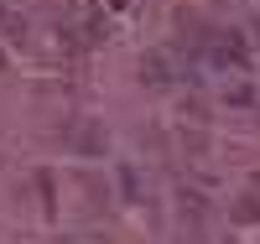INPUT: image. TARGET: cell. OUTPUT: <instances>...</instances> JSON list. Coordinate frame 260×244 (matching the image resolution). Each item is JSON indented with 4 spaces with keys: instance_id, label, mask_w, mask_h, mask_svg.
I'll return each mask as SVG.
<instances>
[{
    "instance_id": "6da1fadb",
    "label": "cell",
    "mask_w": 260,
    "mask_h": 244,
    "mask_svg": "<svg viewBox=\"0 0 260 244\" xmlns=\"http://www.w3.org/2000/svg\"><path fill=\"white\" fill-rule=\"evenodd\" d=\"M208 62H213V68H234V73H245V68H250V47H245V37H240V31H213V37H208Z\"/></svg>"
},
{
    "instance_id": "7a4b0ae2",
    "label": "cell",
    "mask_w": 260,
    "mask_h": 244,
    "mask_svg": "<svg viewBox=\"0 0 260 244\" xmlns=\"http://www.w3.org/2000/svg\"><path fill=\"white\" fill-rule=\"evenodd\" d=\"M68 146H73V156H104V151H110V130L99 120H73Z\"/></svg>"
},
{
    "instance_id": "3957f363",
    "label": "cell",
    "mask_w": 260,
    "mask_h": 244,
    "mask_svg": "<svg viewBox=\"0 0 260 244\" xmlns=\"http://www.w3.org/2000/svg\"><path fill=\"white\" fill-rule=\"evenodd\" d=\"M136 78H141L146 88H167V83H172V62H167V52H146L141 68H136Z\"/></svg>"
},
{
    "instance_id": "277c9868",
    "label": "cell",
    "mask_w": 260,
    "mask_h": 244,
    "mask_svg": "<svg viewBox=\"0 0 260 244\" xmlns=\"http://www.w3.org/2000/svg\"><path fill=\"white\" fill-rule=\"evenodd\" d=\"M177 156H187V161H203V156H208V135H203V125H192V130L182 125V130H177Z\"/></svg>"
},
{
    "instance_id": "5b68a950",
    "label": "cell",
    "mask_w": 260,
    "mask_h": 244,
    "mask_svg": "<svg viewBox=\"0 0 260 244\" xmlns=\"http://www.w3.org/2000/svg\"><path fill=\"white\" fill-rule=\"evenodd\" d=\"M120 197L125 203H146V182H141V166H120Z\"/></svg>"
},
{
    "instance_id": "8992f818",
    "label": "cell",
    "mask_w": 260,
    "mask_h": 244,
    "mask_svg": "<svg viewBox=\"0 0 260 244\" xmlns=\"http://www.w3.org/2000/svg\"><path fill=\"white\" fill-rule=\"evenodd\" d=\"M229 218L234 224H260V192H240L229 203Z\"/></svg>"
},
{
    "instance_id": "52a82bcc",
    "label": "cell",
    "mask_w": 260,
    "mask_h": 244,
    "mask_svg": "<svg viewBox=\"0 0 260 244\" xmlns=\"http://www.w3.org/2000/svg\"><path fill=\"white\" fill-rule=\"evenodd\" d=\"M31 182H37V192H42V213L52 218V213H57V177H52L47 166H42V171L31 177Z\"/></svg>"
},
{
    "instance_id": "ba28073f",
    "label": "cell",
    "mask_w": 260,
    "mask_h": 244,
    "mask_svg": "<svg viewBox=\"0 0 260 244\" xmlns=\"http://www.w3.org/2000/svg\"><path fill=\"white\" fill-rule=\"evenodd\" d=\"M203 120H208L203 99H182V125H203Z\"/></svg>"
},
{
    "instance_id": "9c48e42d",
    "label": "cell",
    "mask_w": 260,
    "mask_h": 244,
    "mask_svg": "<svg viewBox=\"0 0 260 244\" xmlns=\"http://www.w3.org/2000/svg\"><path fill=\"white\" fill-rule=\"evenodd\" d=\"M224 99H229V104H255V94H250V88H245V83H234V88H229V94H224Z\"/></svg>"
},
{
    "instance_id": "30bf717a",
    "label": "cell",
    "mask_w": 260,
    "mask_h": 244,
    "mask_svg": "<svg viewBox=\"0 0 260 244\" xmlns=\"http://www.w3.org/2000/svg\"><path fill=\"white\" fill-rule=\"evenodd\" d=\"M250 31H255V42H260V21H255V26H250Z\"/></svg>"
},
{
    "instance_id": "8fae6325",
    "label": "cell",
    "mask_w": 260,
    "mask_h": 244,
    "mask_svg": "<svg viewBox=\"0 0 260 244\" xmlns=\"http://www.w3.org/2000/svg\"><path fill=\"white\" fill-rule=\"evenodd\" d=\"M0 73H6V52H0Z\"/></svg>"
},
{
    "instance_id": "7c38bea8",
    "label": "cell",
    "mask_w": 260,
    "mask_h": 244,
    "mask_svg": "<svg viewBox=\"0 0 260 244\" xmlns=\"http://www.w3.org/2000/svg\"><path fill=\"white\" fill-rule=\"evenodd\" d=\"M0 16H6V6H0Z\"/></svg>"
}]
</instances>
